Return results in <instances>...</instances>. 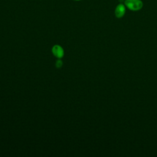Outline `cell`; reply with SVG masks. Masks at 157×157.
I'll return each instance as SVG.
<instances>
[{"label":"cell","instance_id":"obj_1","mask_svg":"<svg viewBox=\"0 0 157 157\" xmlns=\"http://www.w3.org/2000/svg\"><path fill=\"white\" fill-rule=\"evenodd\" d=\"M126 6L131 10H138L143 6V3L140 0H126Z\"/></svg>","mask_w":157,"mask_h":157},{"label":"cell","instance_id":"obj_2","mask_svg":"<svg viewBox=\"0 0 157 157\" xmlns=\"http://www.w3.org/2000/svg\"><path fill=\"white\" fill-rule=\"evenodd\" d=\"M52 52L54 55L58 58H61L64 55V51L63 48L59 45H55L52 48Z\"/></svg>","mask_w":157,"mask_h":157},{"label":"cell","instance_id":"obj_3","mask_svg":"<svg viewBox=\"0 0 157 157\" xmlns=\"http://www.w3.org/2000/svg\"><path fill=\"white\" fill-rule=\"evenodd\" d=\"M125 13V7L123 4H119L117 6L115 9V15L118 18H121L124 15Z\"/></svg>","mask_w":157,"mask_h":157},{"label":"cell","instance_id":"obj_4","mask_svg":"<svg viewBox=\"0 0 157 157\" xmlns=\"http://www.w3.org/2000/svg\"><path fill=\"white\" fill-rule=\"evenodd\" d=\"M61 65H62V61H60V60H58V61H56V66L58 67H59L61 66Z\"/></svg>","mask_w":157,"mask_h":157},{"label":"cell","instance_id":"obj_5","mask_svg":"<svg viewBox=\"0 0 157 157\" xmlns=\"http://www.w3.org/2000/svg\"><path fill=\"white\" fill-rule=\"evenodd\" d=\"M76 1H78V0H76Z\"/></svg>","mask_w":157,"mask_h":157}]
</instances>
